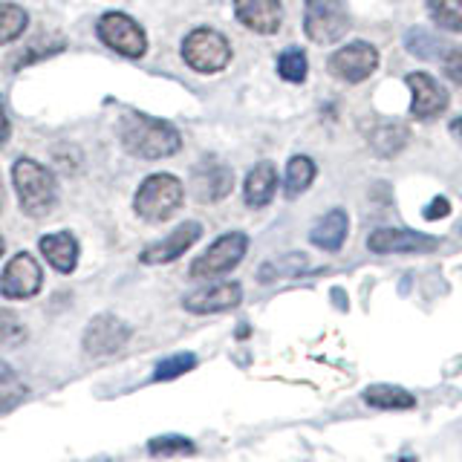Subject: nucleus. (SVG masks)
<instances>
[{
    "mask_svg": "<svg viewBox=\"0 0 462 462\" xmlns=\"http://www.w3.org/2000/svg\"><path fill=\"white\" fill-rule=\"evenodd\" d=\"M122 148L139 159H165L182 148L180 130L165 119H153L144 113H125L119 122Z\"/></svg>",
    "mask_w": 462,
    "mask_h": 462,
    "instance_id": "1",
    "label": "nucleus"
},
{
    "mask_svg": "<svg viewBox=\"0 0 462 462\" xmlns=\"http://www.w3.org/2000/svg\"><path fill=\"white\" fill-rule=\"evenodd\" d=\"M12 185L14 191H18V199H21V208L26 217H47L55 202H58V188H55V180L50 168H43L41 162L29 156H21L18 162L12 165Z\"/></svg>",
    "mask_w": 462,
    "mask_h": 462,
    "instance_id": "2",
    "label": "nucleus"
},
{
    "mask_svg": "<svg viewBox=\"0 0 462 462\" xmlns=\"http://www.w3.org/2000/svg\"><path fill=\"white\" fill-rule=\"evenodd\" d=\"M182 199H185V188L177 177H171V173H153V177H148L139 185V191L134 197V208L142 220L165 223L168 217L180 211Z\"/></svg>",
    "mask_w": 462,
    "mask_h": 462,
    "instance_id": "3",
    "label": "nucleus"
},
{
    "mask_svg": "<svg viewBox=\"0 0 462 462\" xmlns=\"http://www.w3.org/2000/svg\"><path fill=\"white\" fill-rule=\"evenodd\" d=\"M350 29V12L344 0H307L303 4V32L318 47L338 43Z\"/></svg>",
    "mask_w": 462,
    "mask_h": 462,
    "instance_id": "4",
    "label": "nucleus"
},
{
    "mask_svg": "<svg viewBox=\"0 0 462 462\" xmlns=\"http://www.w3.org/2000/svg\"><path fill=\"white\" fill-rule=\"evenodd\" d=\"M182 61L202 72V76H211V72H220L231 61V47L223 32L208 26H199L194 32H188L182 41Z\"/></svg>",
    "mask_w": 462,
    "mask_h": 462,
    "instance_id": "5",
    "label": "nucleus"
},
{
    "mask_svg": "<svg viewBox=\"0 0 462 462\" xmlns=\"http://www.w3.org/2000/svg\"><path fill=\"white\" fill-rule=\"evenodd\" d=\"M249 252V237L243 231H228V235L217 237L206 252H202L191 263V278L208 281L228 274L231 269H237V263Z\"/></svg>",
    "mask_w": 462,
    "mask_h": 462,
    "instance_id": "6",
    "label": "nucleus"
},
{
    "mask_svg": "<svg viewBox=\"0 0 462 462\" xmlns=\"http://www.w3.org/2000/svg\"><path fill=\"white\" fill-rule=\"evenodd\" d=\"M96 32L105 47H110L113 52H119L125 58H142L148 52V35H144V29L130 18V14H122V12L101 14Z\"/></svg>",
    "mask_w": 462,
    "mask_h": 462,
    "instance_id": "7",
    "label": "nucleus"
},
{
    "mask_svg": "<svg viewBox=\"0 0 462 462\" xmlns=\"http://www.w3.org/2000/svg\"><path fill=\"white\" fill-rule=\"evenodd\" d=\"M379 67V50L367 41H353L346 47H338L327 58V69L332 79H341L346 84H361L370 79Z\"/></svg>",
    "mask_w": 462,
    "mask_h": 462,
    "instance_id": "8",
    "label": "nucleus"
},
{
    "mask_svg": "<svg viewBox=\"0 0 462 462\" xmlns=\"http://www.w3.org/2000/svg\"><path fill=\"white\" fill-rule=\"evenodd\" d=\"M41 286H43V272L38 266V260L29 252L14 254L6 263L4 274H0V295L9 300L32 298L41 292Z\"/></svg>",
    "mask_w": 462,
    "mask_h": 462,
    "instance_id": "9",
    "label": "nucleus"
},
{
    "mask_svg": "<svg viewBox=\"0 0 462 462\" xmlns=\"http://www.w3.org/2000/svg\"><path fill=\"white\" fill-rule=\"evenodd\" d=\"M127 341H130V327L122 321V318L105 312V315H96L93 321L87 324L81 346H84L87 356L105 358V356L119 353Z\"/></svg>",
    "mask_w": 462,
    "mask_h": 462,
    "instance_id": "10",
    "label": "nucleus"
},
{
    "mask_svg": "<svg viewBox=\"0 0 462 462\" xmlns=\"http://www.w3.org/2000/svg\"><path fill=\"white\" fill-rule=\"evenodd\" d=\"M367 245L375 254H393V252L419 254V252H433L439 245V240L413 228H375Z\"/></svg>",
    "mask_w": 462,
    "mask_h": 462,
    "instance_id": "11",
    "label": "nucleus"
},
{
    "mask_svg": "<svg viewBox=\"0 0 462 462\" xmlns=\"http://www.w3.org/2000/svg\"><path fill=\"white\" fill-rule=\"evenodd\" d=\"M202 237V226L194 223V220H188L182 226H177L171 231L168 237L162 240H156L151 243L148 249L142 252V263H148V266H162V263H171V260H177L182 257L191 245Z\"/></svg>",
    "mask_w": 462,
    "mask_h": 462,
    "instance_id": "12",
    "label": "nucleus"
},
{
    "mask_svg": "<svg viewBox=\"0 0 462 462\" xmlns=\"http://www.w3.org/2000/svg\"><path fill=\"white\" fill-rule=\"evenodd\" d=\"M408 87L413 93L411 116H416V119H437L448 110V90L428 72H411Z\"/></svg>",
    "mask_w": 462,
    "mask_h": 462,
    "instance_id": "13",
    "label": "nucleus"
},
{
    "mask_svg": "<svg viewBox=\"0 0 462 462\" xmlns=\"http://www.w3.org/2000/svg\"><path fill=\"white\" fill-rule=\"evenodd\" d=\"M191 185H194V197L199 202H220L223 197L231 194L235 188V173L228 165L217 162V159H206L199 162L191 173Z\"/></svg>",
    "mask_w": 462,
    "mask_h": 462,
    "instance_id": "14",
    "label": "nucleus"
},
{
    "mask_svg": "<svg viewBox=\"0 0 462 462\" xmlns=\"http://www.w3.org/2000/svg\"><path fill=\"white\" fill-rule=\"evenodd\" d=\"M237 21L257 35H274L283 23L281 0H235Z\"/></svg>",
    "mask_w": 462,
    "mask_h": 462,
    "instance_id": "15",
    "label": "nucleus"
},
{
    "mask_svg": "<svg viewBox=\"0 0 462 462\" xmlns=\"http://www.w3.org/2000/svg\"><path fill=\"white\" fill-rule=\"evenodd\" d=\"M243 300V286L237 281H226L208 289H199V292L188 295L182 307L194 315H214V312H228L235 310Z\"/></svg>",
    "mask_w": 462,
    "mask_h": 462,
    "instance_id": "16",
    "label": "nucleus"
},
{
    "mask_svg": "<svg viewBox=\"0 0 462 462\" xmlns=\"http://www.w3.org/2000/svg\"><path fill=\"white\" fill-rule=\"evenodd\" d=\"M278 194V171L272 162H257L243 185V199L249 208H263Z\"/></svg>",
    "mask_w": 462,
    "mask_h": 462,
    "instance_id": "17",
    "label": "nucleus"
},
{
    "mask_svg": "<svg viewBox=\"0 0 462 462\" xmlns=\"http://www.w3.org/2000/svg\"><path fill=\"white\" fill-rule=\"evenodd\" d=\"M41 254L47 257V263L58 272H72L79 263V240L69 235V231H55V235L41 237L38 243Z\"/></svg>",
    "mask_w": 462,
    "mask_h": 462,
    "instance_id": "18",
    "label": "nucleus"
},
{
    "mask_svg": "<svg viewBox=\"0 0 462 462\" xmlns=\"http://www.w3.org/2000/svg\"><path fill=\"white\" fill-rule=\"evenodd\" d=\"M346 231H350V217L344 208H332L315 223L310 240L324 252H338L346 240Z\"/></svg>",
    "mask_w": 462,
    "mask_h": 462,
    "instance_id": "19",
    "label": "nucleus"
},
{
    "mask_svg": "<svg viewBox=\"0 0 462 462\" xmlns=\"http://www.w3.org/2000/svg\"><path fill=\"white\" fill-rule=\"evenodd\" d=\"M361 399L375 411H411L416 404L413 393H408V390L399 384H370L365 393H361Z\"/></svg>",
    "mask_w": 462,
    "mask_h": 462,
    "instance_id": "20",
    "label": "nucleus"
},
{
    "mask_svg": "<svg viewBox=\"0 0 462 462\" xmlns=\"http://www.w3.org/2000/svg\"><path fill=\"white\" fill-rule=\"evenodd\" d=\"M315 177H318V165L312 162L310 156H303V153L292 156V159L286 162L283 194H286L289 199L300 197L303 191H310V185L315 182Z\"/></svg>",
    "mask_w": 462,
    "mask_h": 462,
    "instance_id": "21",
    "label": "nucleus"
},
{
    "mask_svg": "<svg viewBox=\"0 0 462 462\" xmlns=\"http://www.w3.org/2000/svg\"><path fill=\"white\" fill-rule=\"evenodd\" d=\"M408 139H411V134L404 130L402 125H379L370 134V148L379 153V156H396L404 144H408Z\"/></svg>",
    "mask_w": 462,
    "mask_h": 462,
    "instance_id": "22",
    "label": "nucleus"
},
{
    "mask_svg": "<svg viewBox=\"0 0 462 462\" xmlns=\"http://www.w3.org/2000/svg\"><path fill=\"white\" fill-rule=\"evenodd\" d=\"M404 47H408L411 55L422 58V61H433V58H442L445 55V41L439 35H433L430 29L425 26H416L404 38Z\"/></svg>",
    "mask_w": 462,
    "mask_h": 462,
    "instance_id": "23",
    "label": "nucleus"
},
{
    "mask_svg": "<svg viewBox=\"0 0 462 462\" xmlns=\"http://www.w3.org/2000/svg\"><path fill=\"white\" fill-rule=\"evenodd\" d=\"M29 26V14L18 4H0V47L18 41Z\"/></svg>",
    "mask_w": 462,
    "mask_h": 462,
    "instance_id": "24",
    "label": "nucleus"
},
{
    "mask_svg": "<svg viewBox=\"0 0 462 462\" xmlns=\"http://www.w3.org/2000/svg\"><path fill=\"white\" fill-rule=\"evenodd\" d=\"M307 72H310V61H307V52L300 47H289L281 52L278 58V76L289 84H303L307 81Z\"/></svg>",
    "mask_w": 462,
    "mask_h": 462,
    "instance_id": "25",
    "label": "nucleus"
},
{
    "mask_svg": "<svg viewBox=\"0 0 462 462\" xmlns=\"http://www.w3.org/2000/svg\"><path fill=\"white\" fill-rule=\"evenodd\" d=\"M303 266H307V260H303L300 252L283 254V257H278V260H272V263L260 266L257 281H260V283H272V281H278V278H292V274L303 272Z\"/></svg>",
    "mask_w": 462,
    "mask_h": 462,
    "instance_id": "26",
    "label": "nucleus"
},
{
    "mask_svg": "<svg viewBox=\"0 0 462 462\" xmlns=\"http://www.w3.org/2000/svg\"><path fill=\"white\" fill-rule=\"evenodd\" d=\"M428 12L437 26L462 32V0H428Z\"/></svg>",
    "mask_w": 462,
    "mask_h": 462,
    "instance_id": "27",
    "label": "nucleus"
},
{
    "mask_svg": "<svg viewBox=\"0 0 462 462\" xmlns=\"http://www.w3.org/2000/svg\"><path fill=\"white\" fill-rule=\"evenodd\" d=\"M197 451L191 439L180 437V433H168V437H153L148 442L151 457H191Z\"/></svg>",
    "mask_w": 462,
    "mask_h": 462,
    "instance_id": "28",
    "label": "nucleus"
},
{
    "mask_svg": "<svg viewBox=\"0 0 462 462\" xmlns=\"http://www.w3.org/2000/svg\"><path fill=\"white\" fill-rule=\"evenodd\" d=\"M197 367V356L194 353H177L171 358H162L153 370V379L156 382H171V379H180L188 370Z\"/></svg>",
    "mask_w": 462,
    "mask_h": 462,
    "instance_id": "29",
    "label": "nucleus"
},
{
    "mask_svg": "<svg viewBox=\"0 0 462 462\" xmlns=\"http://www.w3.org/2000/svg\"><path fill=\"white\" fill-rule=\"evenodd\" d=\"M26 393H29L26 384L14 373H9V367L0 370V413L18 408V404L26 399Z\"/></svg>",
    "mask_w": 462,
    "mask_h": 462,
    "instance_id": "30",
    "label": "nucleus"
},
{
    "mask_svg": "<svg viewBox=\"0 0 462 462\" xmlns=\"http://www.w3.org/2000/svg\"><path fill=\"white\" fill-rule=\"evenodd\" d=\"M23 324H21V318L14 315L12 310L6 307H0V346H9V344H21L23 341Z\"/></svg>",
    "mask_w": 462,
    "mask_h": 462,
    "instance_id": "31",
    "label": "nucleus"
},
{
    "mask_svg": "<svg viewBox=\"0 0 462 462\" xmlns=\"http://www.w3.org/2000/svg\"><path fill=\"white\" fill-rule=\"evenodd\" d=\"M442 69H445L448 79L462 87V47L445 50V55H442Z\"/></svg>",
    "mask_w": 462,
    "mask_h": 462,
    "instance_id": "32",
    "label": "nucleus"
},
{
    "mask_svg": "<svg viewBox=\"0 0 462 462\" xmlns=\"http://www.w3.org/2000/svg\"><path fill=\"white\" fill-rule=\"evenodd\" d=\"M448 214H451V202H448L445 197H433L425 208V220H442V217H448Z\"/></svg>",
    "mask_w": 462,
    "mask_h": 462,
    "instance_id": "33",
    "label": "nucleus"
},
{
    "mask_svg": "<svg viewBox=\"0 0 462 462\" xmlns=\"http://www.w3.org/2000/svg\"><path fill=\"white\" fill-rule=\"evenodd\" d=\"M9 136H12V125H9V116L4 107V98H0V148H6Z\"/></svg>",
    "mask_w": 462,
    "mask_h": 462,
    "instance_id": "34",
    "label": "nucleus"
},
{
    "mask_svg": "<svg viewBox=\"0 0 462 462\" xmlns=\"http://www.w3.org/2000/svg\"><path fill=\"white\" fill-rule=\"evenodd\" d=\"M448 130H451V136H454V139L462 142V116H457V119L451 122V127H448Z\"/></svg>",
    "mask_w": 462,
    "mask_h": 462,
    "instance_id": "35",
    "label": "nucleus"
},
{
    "mask_svg": "<svg viewBox=\"0 0 462 462\" xmlns=\"http://www.w3.org/2000/svg\"><path fill=\"white\" fill-rule=\"evenodd\" d=\"M6 208V185H4V177H0V211Z\"/></svg>",
    "mask_w": 462,
    "mask_h": 462,
    "instance_id": "36",
    "label": "nucleus"
},
{
    "mask_svg": "<svg viewBox=\"0 0 462 462\" xmlns=\"http://www.w3.org/2000/svg\"><path fill=\"white\" fill-rule=\"evenodd\" d=\"M332 298H336V303H341V310L346 307V303H344V292H341V289H336V292H332Z\"/></svg>",
    "mask_w": 462,
    "mask_h": 462,
    "instance_id": "37",
    "label": "nucleus"
},
{
    "mask_svg": "<svg viewBox=\"0 0 462 462\" xmlns=\"http://www.w3.org/2000/svg\"><path fill=\"white\" fill-rule=\"evenodd\" d=\"M0 254H4V237H0Z\"/></svg>",
    "mask_w": 462,
    "mask_h": 462,
    "instance_id": "38",
    "label": "nucleus"
},
{
    "mask_svg": "<svg viewBox=\"0 0 462 462\" xmlns=\"http://www.w3.org/2000/svg\"><path fill=\"white\" fill-rule=\"evenodd\" d=\"M0 370H6V367H4V361H0Z\"/></svg>",
    "mask_w": 462,
    "mask_h": 462,
    "instance_id": "39",
    "label": "nucleus"
}]
</instances>
